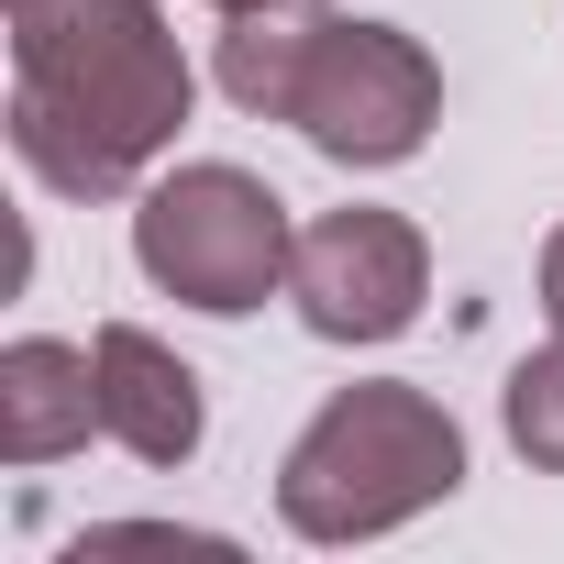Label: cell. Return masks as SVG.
I'll use <instances>...</instances> for the list:
<instances>
[{
    "label": "cell",
    "mask_w": 564,
    "mask_h": 564,
    "mask_svg": "<svg viewBox=\"0 0 564 564\" xmlns=\"http://www.w3.org/2000/svg\"><path fill=\"white\" fill-rule=\"evenodd\" d=\"M542 322H553V333H564V221H553V232H542Z\"/></svg>",
    "instance_id": "cell-10"
},
{
    "label": "cell",
    "mask_w": 564,
    "mask_h": 564,
    "mask_svg": "<svg viewBox=\"0 0 564 564\" xmlns=\"http://www.w3.org/2000/svg\"><path fill=\"white\" fill-rule=\"evenodd\" d=\"M454 487H465V421L410 377H355L300 421L289 465H276V520L322 553H344V542L410 531Z\"/></svg>",
    "instance_id": "cell-2"
},
{
    "label": "cell",
    "mask_w": 564,
    "mask_h": 564,
    "mask_svg": "<svg viewBox=\"0 0 564 564\" xmlns=\"http://www.w3.org/2000/svg\"><path fill=\"white\" fill-rule=\"evenodd\" d=\"M199 78L155 0H12V155L56 199H133Z\"/></svg>",
    "instance_id": "cell-1"
},
{
    "label": "cell",
    "mask_w": 564,
    "mask_h": 564,
    "mask_svg": "<svg viewBox=\"0 0 564 564\" xmlns=\"http://www.w3.org/2000/svg\"><path fill=\"white\" fill-rule=\"evenodd\" d=\"M100 355V443H122L133 465L177 476L199 443H210V399H199V366L177 344H155L144 322H100L89 333Z\"/></svg>",
    "instance_id": "cell-6"
},
{
    "label": "cell",
    "mask_w": 564,
    "mask_h": 564,
    "mask_svg": "<svg viewBox=\"0 0 564 564\" xmlns=\"http://www.w3.org/2000/svg\"><path fill=\"white\" fill-rule=\"evenodd\" d=\"M89 432H100V355L89 344H56V333L0 344V465L45 476V465L89 454Z\"/></svg>",
    "instance_id": "cell-7"
},
{
    "label": "cell",
    "mask_w": 564,
    "mask_h": 564,
    "mask_svg": "<svg viewBox=\"0 0 564 564\" xmlns=\"http://www.w3.org/2000/svg\"><path fill=\"white\" fill-rule=\"evenodd\" d=\"M289 300L322 344H399L432 300V243L410 210H377V199H344L322 221H300V254H289Z\"/></svg>",
    "instance_id": "cell-5"
},
{
    "label": "cell",
    "mask_w": 564,
    "mask_h": 564,
    "mask_svg": "<svg viewBox=\"0 0 564 564\" xmlns=\"http://www.w3.org/2000/svg\"><path fill=\"white\" fill-rule=\"evenodd\" d=\"M498 421H509V454H520L531 476H564V333H553L542 355H520V366H509Z\"/></svg>",
    "instance_id": "cell-9"
},
{
    "label": "cell",
    "mask_w": 564,
    "mask_h": 564,
    "mask_svg": "<svg viewBox=\"0 0 564 564\" xmlns=\"http://www.w3.org/2000/svg\"><path fill=\"white\" fill-rule=\"evenodd\" d=\"M289 254H300V221L289 199H276L254 166H166L133 188V265H144V289L199 311V322H243L265 311L276 289H289Z\"/></svg>",
    "instance_id": "cell-3"
},
{
    "label": "cell",
    "mask_w": 564,
    "mask_h": 564,
    "mask_svg": "<svg viewBox=\"0 0 564 564\" xmlns=\"http://www.w3.org/2000/svg\"><path fill=\"white\" fill-rule=\"evenodd\" d=\"M322 23H333L322 0H265V12H221V56H210L221 100H232L243 122H289V100H300V67H311Z\"/></svg>",
    "instance_id": "cell-8"
},
{
    "label": "cell",
    "mask_w": 564,
    "mask_h": 564,
    "mask_svg": "<svg viewBox=\"0 0 564 564\" xmlns=\"http://www.w3.org/2000/svg\"><path fill=\"white\" fill-rule=\"evenodd\" d=\"M210 12H265V0H210Z\"/></svg>",
    "instance_id": "cell-11"
},
{
    "label": "cell",
    "mask_w": 564,
    "mask_h": 564,
    "mask_svg": "<svg viewBox=\"0 0 564 564\" xmlns=\"http://www.w3.org/2000/svg\"><path fill=\"white\" fill-rule=\"evenodd\" d=\"M432 122H443V67H432V45L399 34V23L333 12L322 45H311V67H300L289 133H300L311 155L377 177V166H410V155L432 144Z\"/></svg>",
    "instance_id": "cell-4"
}]
</instances>
